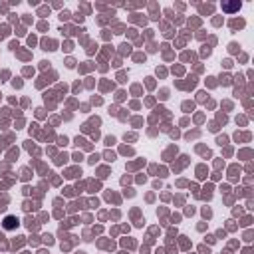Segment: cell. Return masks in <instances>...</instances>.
Wrapping results in <instances>:
<instances>
[{"instance_id": "6da1fadb", "label": "cell", "mask_w": 254, "mask_h": 254, "mask_svg": "<svg viewBox=\"0 0 254 254\" xmlns=\"http://www.w3.org/2000/svg\"><path fill=\"white\" fill-rule=\"evenodd\" d=\"M18 226V218H14V216H6L4 218V228L6 230H12V228H16Z\"/></svg>"}]
</instances>
